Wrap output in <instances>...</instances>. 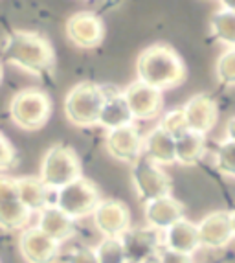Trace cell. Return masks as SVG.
<instances>
[{"instance_id": "6da1fadb", "label": "cell", "mask_w": 235, "mask_h": 263, "mask_svg": "<svg viewBox=\"0 0 235 263\" xmlns=\"http://www.w3.org/2000/svg\"><path fill=\"white\" fill-rule=\"evenodd\" d=\"M136 76L138 81L164 92L186 81V65L171 44L154 43L138 53Z\"/></svg>"}, {"instance_id": "7a4b0ae2", "label": "cell", "mask_w": 235, "mask_h": 263, "mask_svg": "<svg viewBox=\"0 0 235 263\" xmlns=\"http://www.w3.org/2000/svg\"><path fill=\"white\" fill-rule=\"evenodd\" d=\"M2 57L6 63L31 76L50 74L55 66V50L52 43L37 31L17 30L9 33L2 46Z\"/></svg>"}, {"instance_id": "3957f363", "label": "cell", "mask_w": 235, "mask_h": 263, "mask_svg": "<svg viewBox=\"0 0 235 263\" xmlns=\"http://www.w3.org/2000/svg\"><path fill=\"white\" fill-rule=\"evenodd\" d=\"M105 103V87L92 81L75 83L65 96V116L81 129L96 127Z\"/></svg>"}, {"instance_id": "277c9868", "label": "cell", "mask_w": 235, "mask_h": 263, "mask_svg": "<svg viewBox=\"0 0 235 263\" xmlns=\"http://www.w3.org/2000/svg\"><path fill=\"white\" fill-rule=\"evenodd\" d=\"M37 177L53 192L81 179L83 166H81V158H79L77 151L65 144H53L44 153Z\"/></svg>"}, {"instance_id": "5b68a950", "label": "cell", "mask_w": 235, "mask_h": 263, "mask_svg": "<svg viewBox=\"0 0 235 263\" xmlns=\"http://www.w3.org/2000/svg\"><path fill=\"white\" fill-rule=\"evenodd\" d=\"M50 96L41 88H22L9 101L11 122L22 131H39L48 123L52 116Z\"/></svg>"}, {"instance_id": "8992f818", "label": "cell", "mask_w": 235, "mask_h": 263, "mask_svg": "<svg viewBox=\"0 0 235 263\" xmlns=\"http://www.w3.org/2000/svg\"><path fill=\"white\" fill-rule=\"evenodd\" d=\"M100 201V188L96 186V182H92L85 175L66 184L65 188L57 190L55 195V206L74 221L85 219V217L92 215V212L96 210Z\"/></svg>"}, {"instance_id": "52a82bcc", "label": "cell", "mask_w": 235, "mask_h": 263, "mask_svg": "<svg viewBox=\"0 0 235 263\" xmlns=\"http://www.w3.org/2000/svg\"><path fill=\"white\" fill-rule=\"evenodd\" d=\"M131 166V180L134 186L136 197L144 204L149 201H154V199L171 195L173 182L162 166L151 162L145 157L138 158Z\"/></svg>"}, {"instance_id": "ba28073f", "label": "cell", "mask_w": 235, "mask_h": 263, "mask_svg": "<svg viewBox=\"0 0 235 263\" xmlns=\"http://www.w3.org/2000/svg\"><path fill=\"white\" fill-rule=\"evenodd\" d=\"M31 212L22 204L13 177H0V230L22 232L28 228Z\"/></svg>"}, {"instance_id": "9c48e42d", "label": "cell", "mask_w": 235, "mask_h": 263, "mask_svg": "<svg viewBox=\"0 0 235 263\" xmlns=\"http://www.w3.org/2000/svg\"><path fill=\"white\" fill-rule=\"evenodd\" d=\"M66 39L81 50L97 48L105 39V22L94 11H77L66 18Z\"/></svg>"}, {"instance_id": "30bf717a", "label": "cell", "mask_w": 235, "mask_h": 263, "mask_svg": "<svg viewBox=\"0 0 235 263\" xmlns=\"http://www.w3.org/2000/svg\"><path fill=\"white\" fill-rule=\"evenodd\" d=\"M125 103L129 107V112L132 116V122H149L160 116L164 109V94L156 88L149 87L142 81H132L125 90H122Z\"/></svg>"}, {"instance_id": "8fae6325", "label": "cell", "mask_w": 235, "mask_h": 263, "mask_svg": "<svg viewBox=\"0 0 235 263\" xmlns=\"http://www.w3.org/2000/svg\"><path fill=\"white\" fill-rule=\"evenodd\" d=\"M105 147L107 153L118 162L134 164L138 158L144 157V136L134 123H129L123 127L107 131Z\"/></svg>"}, {"instance_id": "7c38bea8", "label": "cell", "mask_w": 235, "mask_h": 263, "mask_svg": "<svg viewBox=\"0 0 235 263\" xmlns=\"http://www.w3.org/2000/svg\"><path fill=\"white\" fill-rule=\"evenodd\" d=\"M90 217L103 237H120L131 228V210L118 199H101Z\"/></svg>"}, {"instance_id": "4fadbf2b", "label": "cell", "mask_w": 235, "mask_h": 263, "mask_svg": "<svg viewBox=\"0 0 235 263\" xmlns=\"http://www.w3.org/2000/svg\"><path fill=\"white\" fill-rule=\"evenodd\" d=\"M197 230H199L201 249H209V250L224 249L233 239L230 212L228 210L209 212V214H206L197 223Z\"/></svg>"}, {"instance_id": "5bb4252c", "label": "cell", "mask_w": 235, "mask_h": 263, "mask_svg": "<svg viewBox=\"0 0 235 263\" xmlns=\"http://www.w3.org/2000/svg\"><path fill=\"white\" fill-rule=\"evenodd\" d=\"M18 250L26 263H55L61 245L50 239L37 227H28L18 236Z\"/></svg>"}, {"instance_id": "9a60e30c", "label": "cell", "mask_w": 235, "mask_h": 263, "mask_svg": "<svg viewBox=\"0 0 235 263\" xmlns=\"http://www.w3.org/2000/svg\"><path fill=\"white\" fill-rule=\"evenodd\" d=\"M123 250H125L127 261L147 263L152 258H156L160 250V234L149 227L129 228L125 234L120 236Z\"/></svg>"}, {"instance_id": "2e32d148", "label": "cell", "mask_w": 235, "mask_h": 263, "mask_svg": "<svg viewBox=\"0 0 235 263\" xmlns=\"http://www.w3.org/2000/svg\"><path fill=\"white\" fill-rule=\"evenodd\" d=\"M182 112L189 131H195L204 136L209 131H213V127L219 122L217 101H215V98H211L206 92L195 94V96L189 98L184 103Z\"/></svg>"}, {"instance_id": "e0dca14e", "label": "cell", "mask_w": 235, "mask_h": 263, "mask_svg": "<svg viewBox=\"0 0 235 263\" xmlns=\"http://www.w3.org/2000/svg\"><path fill=\"white\" fill-rule=\"evenodd\" d=\"M144 215L149 228L156 230V232L160 230L164 232L166 228H169L171 224L184 217V204L173 195H167V197L145 202Z\"/></svg>"}, {"instance_id": "ac0fdd59", "label": "cell", "mask_w": 235, "mask_h": 263, "mask_svg": "<svg viewBox=\"0 0 235 263\" xmlns=\"http://www.w3.org/2000/svg\"><path fill=\"white\" fill-rule=\"evenodd\" d=\"M35 227L59 245L72 239L75 234V221L68 217L65 212L59 210L55 204H50L37 214V224Z\"/></svg>"}, {"instance_id": "d6986e66", "label": "cell", "mask_w": 235, "mask_h": 263, "mask_svg": "<svg viewBox=\"0 0 235 263\" xmlns=\"http://www.w3.org/2000/svg\"><path fill=\"white\" fill-rule=\"evenodd\" d=\"M162 241H164V249L174 250V252L187 256H193L197 250L201 249L197 223L186 219V217H182V219L171 224L169 228H166Z\"/></svg>"}, {"instance_id": "ffe728a7", "label": "cell", "mask_w": 235, "mask_h": 263, "mask_svg": "<svg viewBox=\"0 0 235 263\" xmlns=\"http://www.w3.org/2000/svg\"><path fill=\"white\" fill-rule=\"evenodd\" d=\"M144 157L158 166H173L174 158V138L167 135L160 125L144 136Z\"/></svg>"}, {"instance_id": "44dd1931", "label": "cell", "mask_w": 235, "mask_h": 263, "mask_svg": "<svg viewBox=\"0 0 235 263\" xmlns=\"http://www.w3.org/2000/svg\"><path fill=\"white\" fill-rule=\"evenodd\" d=\"M129 123H132V116L129 112L123 94L120 90H114V88H105V103L97 125L107 129V131H112V129L123 127Z\"/></svg>"}, {"instance_id": "7402d4cb", "label": "cell", "mask_w": 235, "mask_h": 263, "mask_svg": "<svg viewBox=\"0 0 235 263\" xmlns=\"http://www.w3.org/2000/svg\"><path fill=\"white\" fill-rule=\"evenodd\" d=\"M17 184L18 197L22 204L31 212V214H39L46 206H50V193L52 190L44 184L39 177H18L15 179Z\"/></svg>"}, {"instance_id": "603a6c76", "label": "cell", "mask_w": 235, "mask_h": 263, "mask_svg": "<svg viewBox=\"0 0 235 263\" xmlns=\"http://www.w3.org/2000/svg\"><path fill=\"white\" fill-rule=\"evenodd\" d=\"M206 136L195 131H186L174 140V158L180 166H197L206 157Z\"/></svg>"}, {"instance_id": "cb8c5ba5", "label": "cell", "mask_w": 235, "mask_h": 263, "mask_svg": "<svg viewBox=\"0 0 235 263\" xmlns=\"http://www.w3.org/2000/svg\"><path fill=\"white\" fill-rule=\"evenodd\" d=\"M209 31L215 41L228 48H235V11H228L222 8L215 11L209 17Z\"/></svg>"}, {"instance_id": "d4e9b609", "label": "cell", "mask_w": 235, "mask_h": 263, "mask_svg": "<svg viewBox=\"0 0 235 263\" xmlns=\"http://www.w3.org/2000/svg\"><path fill=\"white\" fill-rule=\"evenodd\" d=\"M97 263H125V250H123L120 237H103L94 249Z\"/></svg>"}, {"instance_id": "484cf974", "label": "cell", "mask_w": 235, "mask_h": 263, "mask_svg": "<svg viewBox=\"0 0 235 263\" xmlns=\"http://www.w3.org/2000/svg\"><path fill=\"white\" fill-rule=\"evenodd\" d=\"M215 167L221 175L228 177V179H235V142L233 140H224L219 144L217 151H215Z\"/></svg>"}, {"instance_id": "4316f807", "label": "cell", "mask_w": 235, "mask_h": 263, "mask_svg": "<svg viewBox=\"0 0 235 263\" xmlns=\"http://www.w3.org/2000/svg\"><path fill=\"white\" fill-rule=\"evenodd\" d=\"M217 81L224 87H235V48H228L215 63Z\"/></svg>"}, {"instance_id": "83f0119b", "label": "cell", "mask_w": 235, "mask_h": 263, "mask_svg": "<svg viewBox=\"0 0 235 263\" xmlns=\"http://www.w3.org/2000/svg\"><path fill=\"white\" fill-rule=\"evenodd\" d=\"M158 125H160L169 136H173L174 140H177L179 136H182L186 131H189V127H187V123H186V118H184L182 109L167 110V112L160 118Z\"/></svg>"}, {"instance_id": "f1b7e54d", "label": "cell", "mask_w": 235, "mask_h": 263, "mask_svg": "<svg viewBox=\"0 0 235 263\" xmlns=\"http://www.w3.org/2000/svg\"><path fill=\"white\" fill-rule=\"evenodd\" d=\"M17 164V151L8 136L0 131V171H9Z\"/></svg>"}, {"instance_id": "f546056e", "label": "cell", "mask_w": 235, "mask_h": 263, "mask_svg": "<svg viewBox=\"0 0 235 263\" xmlns=\"http://www.w3.org/2000/svg\"><path fill=\"white\" fill-rule=\"evenodd\" d=\"M66 263H97V258L94 254V249L88 247H75L74 250H70Z\"/></svg>"}, {"instance_id": "4dcf8cb0", "label": "cell", "mask_w": 235, "mask_h": 263, "mask_svg": "<svg viewBox=\"0 0 235 263\" xmlns=\"http://www.w3.org/2000/svg\"><path fill=\"white\" fill-rule=\"evenodd\" d=\"M158 263H195L193 261V256L180 254V252H174L169 249H160L156 254Z\"/></svg>"}, {"instance_id": "1f68e13d", "label": "cell", "mask_w": 235, "mask_h": 263, "mask_svg": "<svg viewBox=\"0 0 235 263\" xmlns=\"http://www.w3.org/2000/svg\"><path fill=\"white\" fill-rule=\"evenodd\" d=\"M226 138L235 142V116H231L226 123Z\"/></svg>"}, {"instance_id": "d6a6232c", "label": "cell", "mask_w": 235, "mask_h": 263, "mask_svg": "<svg viewBox=\"0 0 235 263\" xmlns=\"http://www.w3.org/2000/svg\"><path fill=\"white\" fill-rule=\"evenodd\" d=\"M222 9H228V11H235V0H221Z\"/></svg>"}, {"instance_id": "836d02e7", "label": "cell", "mask_w": 235, "mask_h": 263, "mask_svg": "<svg viewBox=\"0 0 235 263\" xmlns=\"http://www.w3.org/2000/svg\"><path fill=\"white\" fill-rule=\"evenodd\" d=\"M230 217H231V230H233V237H235V210L230 212Z\"/></svg>"}, {"instance_id": "e575fe53", "label": "cell", "mask_w": 235, "mask_h": 263, "mask_svg": "<svg viewBox=\"0 0 235 263\" xmlns=\"http://www.w3.org/2000/svg\"><path fill=\"white\" fill-rule=\"evenodd\" d=\"M2 81H4V65L0 61V85H2Z\"/></svg>"}, {"instance_id": "d590c367", "label": "cell", "mask_w": 235, "mask_h": 263, "mask_svg": "<svg viewBox=\"0 0 235 263\" xmlns=\"http://www.w3.org/2000/svg\"><path fill=\"white\" fill-rule=\"evenodd\" d=\"M125 263H134V261H125Z\"/></svg>"}, {"instance_id": "8d00e7d4", "label": "cell", "mask_w": 235, "mask_h": 263, "mask_svg": "<svg viewBox=\"0 0 235 263\" xmlns=\"http://www.w3.org/2000/svg\"><path fill=\"white\" fill-rule=\"evenodd\" d=\"M0 263H2V261H0Z\"/></svg>"}]
</instances>
